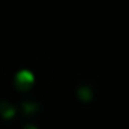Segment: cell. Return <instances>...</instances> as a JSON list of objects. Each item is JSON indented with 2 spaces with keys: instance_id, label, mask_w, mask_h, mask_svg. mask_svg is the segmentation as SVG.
Masks as SVG:
<instances>
[{
  "instance_id": "1",
  "label": "cell",
  "mask_w": 129,
  "mask_h": 129,
  "mask_svg": "<svg viewBox=\"0 0 129 129\" xmlns=\"http://www.w3.org/2000/svg\"><path fill=\"white\" fill-rule=\"evenodd\" d=\"M73 92L77 96L79 101L82 103H91L98 98L100 91H101V84L98 80V77L91 72H82L75 77L73 80Z\"/></svg>"
},
{
  "instance_id": "3",
  "label": "cell",
  "mask_w": 129,
  "mask_h": 129,
  "mask_svg": "<svg viewBox=\"0 0 129 129\" xmlns=\"http://www.w3.org/2000/svg\"><path fill=\"white\" fill-rule=\"evenodd\" d=\"M18 115V105L9 98H0V129H7Z\"/></svg>"
},
{
  "instance_id": "2",
  "label": "cell",
  "mask_w": 129,
  "mask_h": 129,
  "mask_svg": "<svg viewBox=\"0 0 129 129\" xmlns=\"http://www.w3.org/2000/svg\"><path fill=\"white\" fill-rule=\"evenodd\" d=\"M26 66L31 70L33 77H35V91L44 89L49 84L51 79V63L49 59L42 54H31L26 58Z\"/></svg>"
}]
</instances>
